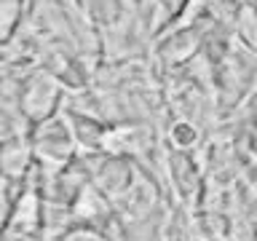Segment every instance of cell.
<instances>
[{"label": "cell", "mask_w": 257, "mask_h": 241, "mask_svg": "<svg viewBox=\"0 0 257 241\" xmlns=\"http://www.w3.org/2000/svg\"><path fill=\"white\" fill-rule=\"evenodd\" d=\"M30 145L35 153L38 164L48 169H64L75 158V134H72L70 115H51L48 120L32 126L30 132Z\"/></svg>", "instance_id": "cell-1"}, {"label": "cell", "mask_w": 257, "mask_h": 241, "mask_svg": "<svg viewBox=\"0 0 257 241\" xmlns=\"http://www.w3.org/2000/svg\"><path fill=\"white\" fill-rule=\"evenodd\" d=\"M62 91H64V83L48 70L30 75L19 91V115H24L32 126L40 124V120H48L59 112Z\"/></svg>", "instance_id": "cell-2"}, {"label": "cell", "mask_w": 257, "mask_h": 241, "mask_svg": "<svg viewBox=\"0 0 257 241\" xmlns=\"http://www.w3.org/2000/svg\"><path fill=\"white\" fill-rule=\"evenodd\" d=\"M140 169L134 166V161L128 156H107L99 166H94L91 182L99 188L104 196L118 198L120 193H126L132 188V182L137 180Z\"/></svg>", "instance_id": "cell-3"}, {"label": "cell", "mask_w": 257, "mask_h": 241, "mask_svg": "<svg viewBox=\"0 0 257 241\" xmlns=\"http://www.w3.org/2000/svg\"><path fill=\"white\" fill-rule=\"evenodd\" d=\"M153 134L148 126L140 124H120V126H110L107 134H104L102 150L107 156H140L150 148Z\"/></svg>", "instance_id": "cell-4"}, {"label": "cell", "mask_w": 257, "mask_h": 241, "mask_svg": "<svg viewBox=\"0 0 257 241\" xmlns=\"http://www.w3.org/2000/svg\"><path fill=\"white\" fill-rule=\"evenodd\" d=\"M201 43V30L198 27H182V30H174L164 43L158 46V59L164 64H188L193 56L198 54Z\"/></svg>", "instance_id": "cell-5"}, {"label": "cell", "mask_w": 257, "mask_h": 241, "mask_svg": "<svg viewBox=\"0 0 257 241\" xmlns=\"http://www.w3.org/2000/svg\"><path fill=\"white\" fill-rule=\"evenodd\" d=\"M112 201H115V209L123 212V217H145L150 214L153 204H156V188L150 185V180L145 174H137L132 188Z\"/></svg>", "instance_id": "cell-6"}, {"label": "cell", "mask_w": 257, "mask_h": 241, "mask_svg": "<svg viewBox=\"0 0 257 241\" xmlns=\"http://www.w3.org/2000/svg\"><path fill=\"white\" fill-rule=\"evenodd\" d=\"M67 115H70V124H72V134H75V142L80 145V148H86L88 153L102 150L104 134H107V129H110V126H104L102 120H96L94 115H86V112L67 110Z\"/></svg>", "instance_id": "cell-7"}, {"label": "cell", "mask_w": 257, "mask_h": 241, "mask_svg": "<svg viewBox=\"0 0 257 241\" xmlns=\"http://www.w3.org/2000/svg\"><path fill=\"white\" fill-rule=\"evenodd\" d=\"M169 177H172V185L182 198L193 196V190H196V161L188 150L174 148L169 153Z\"/></svg>", "instance_id": "cell-8"}, {"label": "cell", "mask_w": 257, "mask_h": 241, "mask_svg": "<svg viewBox=\"0 0 257 241\" xmlns=\"http://www.w3.org/2000/svg\"><path fill=\"white\" fill-rule=\"evenodd\" d=\"M80 11L96 27H115L126 14L123 0H78Z\"/></svg>", "instance_id": "cell-9"}, {"label": "cell", "mask_w": 257, "mask_h": 241, "mask_svg": "<svg viewBox=\"0 0 257 241\" xmlns=\"http://www.w3.org/2000/svg\"><path fill=\"white\" fill-rule=\"evenodd\" d=\"M193 0H156V8H153V35H161V32L172 30V24L185 22Z\"/></svg>", "instance_id": "cell-10"}, {"label": "cell", "mask_w": 257, "mask_h": 241, "mask_svg": "<svg viewBox=\"0 0 257 241\" xmlns=\"http://www.w3.org/2000/svg\"><path fill=\"white\" fill-rule=\"evenodd\" d=\"M233 27H236V38L249 54L257 56V6L241 3L233 16Z\"/></svg>", "instance_id": "cell-11"}, {"label": "cell", "mask_w": 257, "mask_h": 241, "mask_svg": "<svg viewBox=\"0 0 257 241\" xmlns=\"http://www.w3.org/2000/svg\"><path fill=\"white\" fill-rule=\"evenodd\" d=\"M24 0H0V27H3V43L8 46L14 38L16 27L22 22Z\"/></svg>", "instance_id": "cell-12"}, {"label": "cell", "mask_w": 257, "mask_h": 241, "mask_svg": "<svg viewBox=\"0 0 257 241\" xmlns=\"http://www.w3.org/2000/svg\"><path fill=\"white\" fill-rule=\"evenodd\" d=\"M169 140L177 150H190L193 145L198 142V129L190 124V120H177V124L169 129Z\"/></svg>", "instance_id": "cell-13"}, {"label": "cell", "mask_w": 257, "mask_h": 241, "mask_svg": "<svg viewBox=\"0 0 257 241\" xmlns=\"http://www.w3.org/2000/svg\"><path fill=\"white\" fill-rule=\"evenodd\" d=\"M233 238L236 241H257V225L254 222H238Z\"/></svg>", "instance_id": "cell-14"}, {"label": "cell", "mask_w": 257, "mask_h": 241, "mask_svg": "<svg viewBox=\"0 0 257 241\" xmlns=\"http://www.w3.org/2000/svg\"><path fill=\"white\" fill-rule=\"evenodd\" d=\"M252 156H254V161H257V134H254V140H252Z\"/></svg>", "instance_id": "cell-15"}]
</instances>
